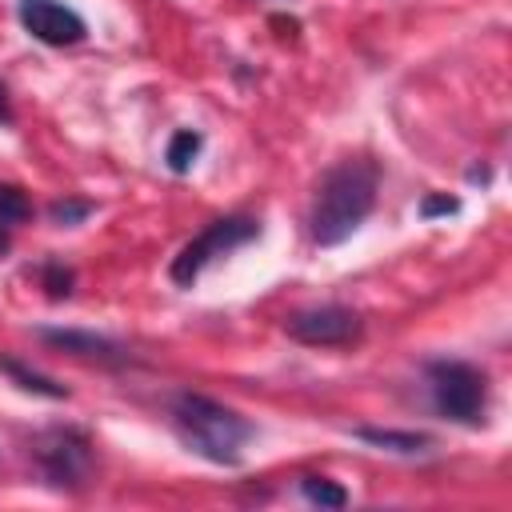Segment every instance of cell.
<instances>
[{"mask_svg": "<svg viewBox=\"0 0 512 512\" xmlns=\"http://www.w3.org/2000/svg\"><path fill=\"white\" fill-rule=\"evenodd\" d=\"M376 188H380V172L364 156L328 168L324 180H320V188H316L312 212H308L312 244H320V248L344 244L368 220V212L376 204Z\"/></svg>", "mask_w": 512, "mask_h": 512, "instance_id": "6da1fadb", "label": "cell"}, {"mask_svg": "<svg viewBox=\"0 0 512 512\" xmlns=\"http://www.w3.org/2000/svg\"><path fill=\"white\" fill-rule=\"evenodd\" d=\"M172 428L188 452L204 456L208 464H228V468L240 464L244 444L252 440V424L236 408H228L204 392L172 396Z\"/></svg>", "mask_w": 512, "mask_h": 512, "instance_id": "7a4b0ae2", "label": "cell"}, {"mask_svg": "<svg viewBox=\"0 0 512 512\" xmlns=\"http://www.w3.org/2000/svg\"><path fill=\"white\" fill-rule=\"evenodd\" d=\"M428 388H432V404L444 420L480 424L488 412V376L468 360H432Z\"/></svg>", "mask_w": 512, "mask_h": 512, "instance_id": "3957f363", "label": "cell"}, {"mask_svg": "<svg viewBox=\"0 0 512 512\" xmlns=\"http://www.w3.org/2000/svg\"><path fill=\"white\" fill-rule=\"evenodd\" d=\"M256 236H260V224H256L252 216H220V220H212V224H208L196 240H188V244L180 248V256L172 260V268H168L172 284L192 288L196 276H200L216 256H224V252H232V248H240V244H248V240H256Z\"/></svg>", "mask_w": 512, "mask_h": 512, "instance_id": "277c9868", "label": "cell"}, {"mask_svg": "<svg viewBox=\"0 0 512 512\" xmlns=\"http://www.w3.org/2000/svg\"><path fill=\"white\" fill-rule=\"evenodd\" d=\"M284 332L308 348H348L364 336V320L344 304H320V308L288 312Z\"/></svg>", "mask_w": 512, "mask_h": 512, "instance_id": "5b68a950", "label": "cell"}, {"mask_svg": "<svg viewBox=\"0 0 512 512\" xmlns=\"http://www.w3.org/2000/svg\"><path fill=\"white\" fill-rule=\"evenodd\" d=\"M36 460L56 488H80L92 476V440L80 428H48L36 440Z\"/></svg>", "mask_w": 512, "mask_h": 512, "instance_id": "8992f818", "label": "cell"}, {"mask_svg": "<svg viewBox=\"0 0 512 512\" xmlns=\"http://www.w3.org/2000/svg\"><path fill=\"white\" fill-rule=\"evenodd\" d=\"M20 24L28 36H36L40 44H52V48H68L88 36L84 16L60 0H20Z\"/></svg>", "mask_w": 512, "mask_h": 512, "instance_id": "52a82bcc", "label": "cell"}, {"mask_svg": "<svg viewBox=\"0 0 512 512\" xmlns=\"http://www.w3.org/2000/svg\"><path fill=\"white\" fill-rule=\"evenodd\" d=\"M36 336L56 348V352H68V356H80V360H96V364H124L128 352L100 336V332H84V328H36Z\"/></svg>", "mask_w": 512, "mask_h": 512, "instance_id": "ba28073f", "label": "cell"}, {"mask_svg": "<svg viewBox=\"0 0 512 512\" xmlns=\"http://www.w3.org/2000/svg\"><path fill=\"white\" fill-rule=\"evenodd\" d=\"M356 440L380 448V452H396V456H420L432 448V436L428 432H408V428H372V424H360L352 428Z\"/></svg>", "mask_w": 512, "mask_h": 512, "instance_id": "9c48e42d", "label": "cell"}, {"mask_svg": "<svg viewBox=\"0 0 512 512\" xmlns=\"http://www.w3.org/2000/svg\"><path fill=\"white\" fill-rule=\"evenodd\" d=\"M0 372H8L24 392H36V396H48V400H68V388L60 380H52V376H44V372L12 360V356H0Z\"/></svg>", "mask_w": 512, "mask_h": 512, "instance_id": "30bf717a", "label": "cell"}, {"mask_svg": "<svg viewBox=\"0 0 512 512\" xmlns=\"http://www.w3.org/2000/svg\"><path fill=\"white\" fill-rule=\"evenodd\" d=\"M200 148H204V136H200L196 128H180V132H172V140H168V148H164V160H168V168H172L176 176H184V172L196 164Z\"/></svg>", "mask_w": 512, "mask_h": 512, "instance_id": "8fae6325", "label": "cell"}, {"mask_svg": "<svg viewBox=\"0 0 512 512\" xmlns=\"http://www.w3.org/2000/svg\"><path fill=\"white\" fill-rule=\"evenodd\" d=\"M300 492H304L308 504H320V508H344L348 504V492L340 484H332L328 476H304Z\"/></svg>", "mask_w": 512, "mask_h": 512, "instance_id": "7c38bea8", "label": "cell"}, {"mask_svg": "<svg viewBox=\"0 0 512 512\" xmlns=\"http://www.w3.org/2000/svg\"><path fill=\"white\" fill-rule=\"evenodd\" d=\"M92 208H96L92 200H72V196H64V200H52V204H48V220L60 224V228H72V224L88 220Z\"/></svg>", "mask_w": 512, "mask_h": 512, "instance_id": "4fadbf2b", "label": "cell"}, {"mask_svg": "<svg viewBox=\"0 0 512 512\" xmlns=\"http://www.w3.org/2000/svg\"><path fill=\"white\" fill-rule=\"evenodd\" d=\"M28 216H32V204H28L24 188L0 184V220H4V224H20V220H28Z\"/></svg>", "mask_w": 512, "mask_h": 512, "instance_id": "5bb4252c", "label": "cell"}, {"mask_svg": "<svg viewBox=\"0 0 512 512\" xmlns=\"http://www.w3.org/2000/svg\"><path fill=\"white\" fill-rule=\"evenodd\" d=\"M40 280H44V288H48V296L52 300H64L68 292H72V272L64 268V264H44V272H40Z\"/></svg>", "mask_w": 512, "mask_h": 512, "instance_id": "9a60e30c", "label": "cell"}, {"mask_svg": "<svg viewBox=\"0 0 512 512\" xmlns=\"http://www.w3.org/2000/svg\"><path fill=\"white\" fill-rule=\"evenodd\" d=\"M452 212H460V200H456V196H424V200H420V216H424V220H432V216H452Z\"/></svg>", "mask_w": 512, "mask_h": 512, "instance_id": "2e32d148", "label": "cell"}, {"mask_svg": "<svg viewBox=\"0 0 512 512\" xmlns=\"http://www.w3.org/2000/svg\"><path fill=\"white\" fill-rule=\"evenodd\" d=\"M0 124H12V104H8V92L0 84Z\"/></svg>", "mask_w": 512, "mask_h": 512, "instance_id": "e0dca14e", "label": "cell"}, {"mask_svg": "<svg viewBox=\"0 0 512 512\" xmlns=\"http://www.w3.org/2000/svg\"><path fill=\"white\" fill-rule=\"evenodd\" d=\"M468 180H472V184H476V180L484 184V180H488V168H468Z\"/></svg>", "mask_w": 512, "mask_h": 512, "instance_id": "ac0fdd59", "label": "cell"}, {"mask_svg": "<svg viewBox=\"0 0 512 512\" xmlns=\"http://www.w3.org/2000/svg\"><path fill=\"white\" fill-rule=\"evenodd\" d=\"M4 248H8V224L0 220V252H4Z\"/></svg>", "mask_w": 512, "mask_h": 512, "instance_id": "d6986e66", "label": "cell"}]
</instances>
